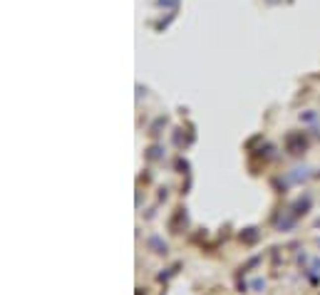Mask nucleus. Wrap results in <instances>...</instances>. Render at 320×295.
<instances>
[{
	"label": "nucleus",
	"instance_id": "obj_1",
	"mask_svg": "<svg viewBox=\"0 0 320 295\" xmlns=\"http://www.w3.org/2000/svg\"><path fill=\"white\" fill-rule=\"evenodd\" d=\"M149 246H151V248H156L154 253H167V246H162L156 238H149Z\"/></svg>",
	"mask_w": 320,
	"mask_h": 295
}]
</instances>
